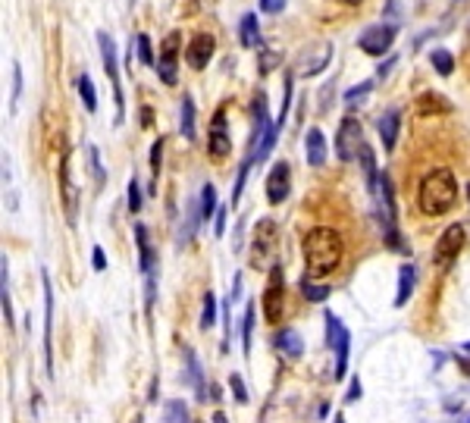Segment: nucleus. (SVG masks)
<instances>
[{
  "mask_svg": "<svg viewBox=\"0 0 470 423\" xmlns=\"http://www.w3.org/2000/svg\"><path fill=\"white\" fill-rule=\"evenodd\" d=\"M166 420H170V423H182V420H188V411H185L182 401H170V408H166Z\"/></svg>",
  "mask_w": 470,
  "mask_h": 423,
  "instance_id": "e433bc0d",
  "label": "nucleus"
},
{
  "mask_svg": "<svg viewBox=\"0 0 470 423\" xmlns=\"http://www.w3.org/2000/svg\"><path fill=\"white\" fill-rule=\"evenodd\" d=\"M239 38L245 47H260V22L254 13H245L239 22Z\"/></svg>",
  "mask_w": 470,
  "mask_h": 423,
  "instance_id": "4be33fe9",
  "label": "nucleus"
},
{
  "mask_svg": "<svg viewBox=\"0 0 470 423\" xmlns=\"http://www.w3.org/2000/svg\"><path fill=\"white\" fill-rule=\"evenodd\" d=\"M464 239H467L464 226H461V223H452L445 232L439 235V241H436V248H433V264L439 267V270H448V267L458 260L461 248H464Z\"/></svg>",
  "mask_w": 470,
  "mask_h": 423,
  "instance_id": "20e7f679",
  "label": "nucleus"
},
{
  "mask_svg": "<svg viewBox=\"0 0 470 423\" xmlns=\"http://www.w3.org/2000/svg\"><path fill=\"white\" fill-rule=\"evenodd\" d=\"M276 53H273V51H264V63H260V72H270L273 69V66H276Z\"/></svg>",
  "mask_w": 470,
  "mask_h": 423,
  "instance_id": "37998d69",
  "label": "nucleus"
},
{
  "mask_svg": "<svg viewBox=\"0 0 470 423\" xmlns=\"http://www.w3.org/2000/svg\"><path fill=\"white\" fill-rule=\"evenodd\" d=\"M88 166H91L94 179H98V182H104V179H107V173H104V166H100V157H98V147H88Z\"/></svg>",
  "mask_w": 470,
  "mask_h": 423,
  "instance_id": "ea45409f",
  "label": "nucleus"
},
{
  "mask_svg": "<svg viewBox=\"0 0 470 423\" xmlns=\"http://www.w3.org/2000/svg\"><path fill=\"white\" fill-rule=\"evenodd\" d=\"M345 4L348 6H358V4H364V0H345Z\"/></svg>",
  "mask_w": 470,
  "mask_h": 423,
  "instance_id": "8fccbe9b",
  "label": "nucleus"
},
{
  "mask_svg": "<svg viewBox=\"0 0 470 423\" xmlns=\"http://www.w3.org/2000/svg\"><path fill=\"white\" fill-rule=\"evenodd\" d=\"M207 147H210V154H213L217 160L229 157V151H232V138H229V129H226V113H223V110L213 113L210 135H207Z\"/></svg>",
  "mask_w": 470,
  "mask_h": 423,
  "instance_id": "2eb2a0df",
  "label": "nucleus"
},
{
  "mask_svg": "<svg viewBox=\"0 0 470 423\" xmlns=\"http://www.w3.org/2000/svg\"><path fill=\"white\" fill-rule=\"evenodd\" d=\"M273 345H276L286 358H301V351H304V342H301V335L295 333V329H282V333H276L273 335Z\"/></svg>",
  "mask_w": 470,
  "mask_h": 423,
  "instance_id": "aec40b11",
  "label": "nucleus"
},
{
  "mask_svg": "<svg viewBox=\"0 0 470 423\" xmlns=\"http://www.w3.org/2000/svg\"><path fill=\"white\" fill-rule=\"evenodd\" d=\"M361 398V380L354 376L351 380V389H348V395H345V401H358Z\"/></svg>",
  "mask_w": 470,
  "mask_h": 423,
  "instance_id": "c03bdc74",
  "label": "nucleus"
},
{
  "mask_svg": "<svg viewBox=\"0 0 470 423\" xmlns=\"http://www.w3.org/2000/svg\"><path fill=\"white\" fill-rule=\"evenodd\" d=\"M417 204L427 217H445L458 204V179H455V173L445 170V166L427 173L417 188Z\"/></svg>",
  "mask_w": 470,
  "mask_h": 423,
  "instance_id": "f03ea898",
  "label": "nucleus"
},
{
  "mask_svg": "<svg viewBox=\"0 0 470 423\" xmlns=\"http://www.w3.org/2000/svg\"><path fill=\"white\" fill-rule=\"evenodd\" d=\"M395 44V25H370L367 32H361L358 47L370 57H382L389 53V47Z\"/></svg>",
  "mask_w": 470,
  "mask_h": 423,
  "instance_id": "9d476101",
  "label": "nucleus"
},
{
  "mask_svg": "<svg viewBox=\"0 0 470 423\" xmlns=\"http://www.w3.org/2000/svg\"><path fill=\"white\" fill-rule=\"evenodd\" d=\"M213 51H217V41H213V35H207V32H198V35L188 41L185 47V63L192 66V69H207V63H210Z\"/></svg>",
  "mask_w": 470,
  "mask_h": 423,
  "instance_id": "ddd939ff",
  "label": "nucleus"
},
{
  "mask_svg": "<svg viewBox=\"0 0 470 423\" xmlns=\"http://www.w3.org/2000/svg\"><path fill=\"white\" fill-rule=\"evenodd\" d=\"M135 241H138V254H141V270H145V276H151L154 273V248L151 241H147V229L145 226H135Z\"/></svg>",
  "mask_w": 470,
  "mask_h": 423,
  "instance_id": "5701e85b",
  "label": "nucleus"
},
{
  "mask_svg": "<svg viewBox=\"0 0 470 423\" xmlns=\"http://www.w3.org/2000/svg\"><path fill=\"white\" fill-rule=\"evenodd\" d=\"M19 94H22V66L19 63H13V110H16V104H19Z\"/></svg>",
  "mask_w": 470,
  "mask_h": 423,
  "instance_id": "4c0bfd02",
  "label": "nucleus"
},
{
  "mask_svg": "<svg viewBox=\"0 0 470 423\" xmlns=\"http://www.w3.org/2000/svg\"><path fill=\"white\" fill-rule=\"evenodd\" d=\"M326 342L335 351V376L333 380H342V373H345V367H348V345H351V335H348L345 323H342L333 311H326Z\"/></svg>",
  "mask_w": 470,
  "mask_h": 423,
  "instance_id": "0eeeda50",
  "label": "nucleus"
},
{
  "mask_svg": "<svg viewBox=\"0 0 470 423\" xmlns=\"http://www.w3.org/2000/svg\"><path fill=\"white\" fill-rule=\"evenodd\" d=\"M198 223H204V220H201V204H192V207H188L182 232H179V245H188V241H192V235L198 232Z\"/></svg>",
  "mask_w": 470,
  "mask_h": 423,
  "instance_id": "cd10ccee",
  "label": "nucleus"
},
{
  "mask_svg": "<svg viewBox=\"0 0 470 423\" xmlns=\"http://www.w3.org/2000/svg\"><path fill=\"white\" fill-rule=\"evenodd\" d=\"M329 60H333V44L329 41H320L317 47H311V51H304L298 60H295V72L298 76H317V72H323L329 66Z\"/></svg>",
  "mask_w": 470,
  "mask_h": 423,
  "instance_id": "9b49d317",
  "label": "nucleus"
},
{
  "mask_svg": "<svg viewBox=\"0 0 470 423\" xmlns=\"http://www.w3.org/2000/svg\"><path fill=\"white\" fill-rule=\"evenodd\" d=\"M229 389H232V395H235V401H239V405H248V389H245V380H241L239 373L229 376Z\"/></svg>",
  "mask_w": 470,
  "mask_h": 423,
  "instance_id": "c9c22d12",
  "label": "nucleus"
},
{
  "mask_svg": "<svg viewBox=\"0 0 470 423\" xmlns=\"http://www.w3.org/2000/svg\"><path fill=\"white\" fill-rule=\"evenodd\" d=\"M135 44H138V60L145 66H157V60H154V51H151V38L147 35H135Z\"/></svg>",
  "mask_w": 470,
  "mask_h": 423,
  "instance_id": "72a5a7b5",
  "label": "nucleus"
},
{
  "mask_svg": "<svg viewBox=\"0 0 470 423\" xmlns=\"http://www.w3.org/2000/svg\"><path fill=\"white\" fill-rule=\"evenodd\" d=\"M301 251H304L307 276L323 279L342 264V257H345V241H342V235L335 229H329V226H317V229H311L304 235Z\"/></svg>",
  "mask_w": 470,
  "mask_h": 423,
  "instance_id": "f257e3e1",
  "label": "nucleus"
},
{
  "mask_svg": "<svg viewBox=\"0 0 470 423\" xmlns=\"http://www.w3.org/2000/svg\"><path fill=\"white\" fill-rule=\"evenodd\" d=\"M53 288H51V276L44 273V364H47V376L53 380Z\"/></svg>",
  "mask_w": 470,
  "mask_h": 423,
  "instance_id": "dca6fc26",
  "label": "nucleus"
},
{
  "mask_svg": "<svg viewBox=\"0 0 470 423\" xmlns=\"http://www.w3.org/2000/svg\"><path fill=\"white\" fill-rule=\"evenodd\" d=\"M464 351H467V354H470V342H464Z\"/></svg>",
  "mask_w": 470,
  "mask_h": 423,
  "instance_id": "603ef678",
  "label": "nucleus"
},
{
  "mask_svg": "<svg viewBox=\"0 0 470 423\" xmlns=\"http://www.w3.org/2000/svg\"><path fill=\"white\" fill-rule=\"evenodd\" d=\"M301 295H304L307 301H326L329 286H317V282H311V276H304L301 279Z\"/></svg>",
  "mask_w": 470,
  "mask_h": 423,
  "instance_id": "c756f323",
  "label": "nucleus"
},
{
  "mask_svg": "<svg viewBox=\"0 0 470 423\" xmlns=\"http://www.w3.org/2000/svg\"><path fill=\"white\" fill-rule=\"evenodd\" d=\"M129 210H132V213L141 210V185H138L135 176L129 179Z\"/></svg>",
  "mask_w": 470,
  "mask_h": 423,
  "instance_id": "58836bf2",
  "label": "nucleus"
},
{
  "mask_svg": "<svg viewBox=\"0 0 470 423\" xmlns=\"http://www.w3.org/2000/svg\"><path fill=\"white\" fill-rule=\"evenodd\" d=\"M467 194H470V185H467Z\"/></svg>",
  "mask_w": 470,
  "mask_h": 423,
  "instance_id": "864d4df0",
  "label": "nucleus"
},
{
  "mask_svg": "<svg viewBox=\"0 0 470 423\" xmlns=\"http://www.w3.org/2000/svg\"><path fill=\"white\" fill-rule=\"evenodd\" d=\"M260 304H264L267 323H279L282 314H286V282H282V267L279 264L270 270V282H267L264 295H260Z\"/></svg>",
  "mask_w": 470,
  "mask_h": 423,
  "instance_id": "423d86ee",
  "label": "nucleus"
},
{
  "mask_svg": "<svg viewBox=\"0 0 470 423\" xmlns=\"http://www.w3.org/2000/svg\"><path fill=\"white\" fill-rule=\"evenodd\" d=\"M429 63H433V69L439 72V76H452L455 72V57L448 51H442V47L429 53Z\"/></svg>",
  "mask_w": 470,
  "mask_h": 423,
  "instance_id": "c85d7f7f",
  "label": "nucleus"
},
{
  "mask_svg": "<svg viewBox=\"0 0 470 423\" xmlns=\"http://www.w3.org/2000/svg\"><path fill=\"white\" fill-rule=\"evenodd\" d=\"M361 147H364V129L354 116H345L339 123V132H335V154L348 163V160L361 157Z\"/></svg>",
  "mask_w": 470,
  "mask_h": 423,
  "instance_id": "6e6552de",
  "label": "nucleus"
},
{
  "mask_svg": "<svg viewBox=\"0 0 470 423\" xmlns=\"http://www.w3.org/2000/svg\"><path fill=\"white\" fill-rule=\"evenodd\" d=\"M335 423H345V417H342V414H339V417H335Z\"/></svg>",
  "mask_w": 470,
  "mask_h": 423,
  "instance_id": "3c124183",
  "label": "nucleus"
},
{
  "mask_svg": "<svg viewBox=\"0 0 470 423\" xmlns=\"http://www.w3.org/2000/svg\"><path fill=\"white\" fill-rule=\"evenodd\" d=\"M185 367H188V382L194 386V395L201 401H207V386H204V370H201V361L192 348H185Z\"/></svg>",
  "mask_w": 470,
  "mask_h": 423,
  "instance_id": "6ab92c4d",
  "label": "nucleus"
},
{
  "mask_svg": "<svg viewBox=\"0 0 470 423\" xmlns=\"http://www.w3.org/2000/svg\"><path fill=\"white\" fill-rule=\"evenodd\" d=\"M213 232H217V235L226 232V207H220V210H217V226H213Z\"/></svg>",
  "mask_w": 470,
  "mask_h": 423,
  "instance_id": "a18cd8bd",
  "label": "nucleus"
},
{
  "mask_svg": "<svg viewBox=\"0 0 470 423\" xmlns=\"http://www.w3.org/2000/svg\"><path fill=\"white\" fill-rule=\"evenodd\" d=\"M179 132L185 141H194V100L192 94L182 98V113H179Z\"/></svg>",
  "mask_w": 470,
  "mask_h": 423,
  "instance_id": "393cba45",
  "label": "nucleus"
},
{
  "mask_svg": "<svg viewBox=\"0 0 470 423\" xmlns=\"http://www.w3.org/2000/svg\"><path fill=\"white\" fill-rule=\"evenodd\" d=\"M398 126H401V110H398V107H389V110L380 116V123H376V129H380V138H382V147H386V151H392V147H395V138H398Z\"/></svg>",
  "mask_w": 470,
  "mask_h": 423,
  "instance_id": "f3484780",
  "label": "nucleus"
},
{
  "mask_svg": "<svg viewBox=\"0 0 470 423\" xmlns=\"http://www.w3.org/2000/svg\"><path fill=\"white\" fill-rule=\"evenodd\" d=\"M370 91H373V82H361L358 88H351V91L345 94V107H348V110H354V107H358Z\"/></svg>",
  "mask_w": 470,
  "mask_h": 423,
  "instance_id": "473e14b6",
  "label": "nucleus"
},
{
  "mask_svg": "<svg viewBox=\"0 0 470 423\" xmlns=\"http://www.w3.org/2000/svg\"><path fill=\"white\" fill-rule=\"evenodd\" d=\"M414 282H417V270L411 264H401L398 270V292H395V307H405L408 298L414 295Z\"/></svg>",
  "mask_w": 470,
  "mask_h": 423,
  "instance_id": "412c9836",
  "label": "nucleus"
},
{
  "mask_svg": "<svg viewBox=\"0 0 470 423\" xmlns=\"http://www.w3.org/2000/svg\"><path fill=\"white\" fill-rule=\"evenodd\" d=\"M157 392H160V382H157V380H154V382H151V401H154V398H157Z\"/></svg>",
  "mask_w": 470,
  "mask_h": 423,
  "instance_id": "de8ad7c7",
  "label": "nucleus"
},
{
  "mask_svg": "<svg viewBox=\"0 0 470 423\" xmlns=\"http://www.w3.org/2000/svg\"><path fill=\"white\" fill-rule=\"evenodd\" d=\"M213 423H229V420H226L223 411H217V414H213Z\"/></svg>",
  "mask_w": 470,
  "mask_h": 423,
  "instance_id": "09e8293b",
  "label": "nucleus"
},
{
  "mask_svg": "<svg viewBox=\"0 0 470 423\" xmlns=\"http://www.w3.org/2000/svg\"><path fill=\"white\" fill-rule=\"evenodd\" d=\"M91 264H94V270H107V257H104V248H94L91 251Z\"/></svg>",
  "mask_w": 470,
  "mask_h": 423,
  "instance_id": "a19ab883",
  "label": "nucleus"
},
{
  "mask_svg": "<svg viewBox=\"0 0 470 423\" xmlns=\"http://www.w3.org/2000/svg\"><path fill=\"white\" fill-rule=\"evenodd\" d=\"M288 188H292V170H288L286 160H279V163H273L270 176H267V201L282 204L288 198Z\"/></svg>",
  "mask_w": 470,
  "mask_h": 423,
  "instance_id": "4468645a",
  "label": "nucleus"
},
{
  "mask_svg": "<svg viewBox=\"0 0 470 423\" xmlns=\"http://www.w3.org/2000/svg\"><path fill=\"white\" fill-rule=\"evenodd\" d=\"M251 333H254V301H248L245 323H241V348H245V354H251Z\"/></svg>",
  "mask_w": 470,
  "mask_h": 423,
  "instance_id": "7c9ffc66",
  "label": "nucleus"
},
{
  "mask_svg": "<svg viewBox=\"0 0 470 423\" xmlns=\"http://www.w3.org/2000/svg\"><path fill=\"white\" fill-rule=\"evenodd\" d=\"M217 323V298L210 292L204 295V307H201V329H210Z\"/></svg>",
  "mask_w": 470,
  "mask_h": 423,
  "instance_id": "2f4dec72",
  "label": "nucleus"
},
{
  "mask_svg": "<svg viewBox=\"0 0 470 423\" xmlns=\"http://www.w3.org/2000/svg\"><path fill=\"white\" fill-rule=\"evenodd\" d=\"M160 166H163V138H157L151 145V176H154V182H157V176H160Z\"/></svg>",
  "mask_w": 470,
  "mask_h": 423,
  "instance_id": "f704fd0d",
  "label": "nucleus"
},
{
  "mask_svg": "<svg viewBox=\"0 0 470 423\" xmlns=\"http://www.w3.org/2000/svg\"><path fill=\"white\" fill-rule=\"evenodd\" d=\"M151 107H141V126H151Z\"/></svg>",
  "mask_w": 470,
  "mask_h": 423,
  "instance_id": "49530a36",
  "label": "nucleus"
},
{
  "mask_svg": "<svg viewBox=\"0 0 470 423\" xmlns=\"http://www.w3.org/2000/svg\"><path fill=\"white\" fill-rule=\"evenodd\" d=\"M179 53H182V35L170 32L160 44V57H157V76L163 79V85H176L179 82Z\"/></svg>",
  "mask_w": 470,
  "mask_h": 423,
  "instance_id": "1a4fd4ad",
  "label": "nucleus"
},
{
  "mask_svg": "<svg viewBox=\"0 0 470 423\" xmlns=\"http://www.w3.org/2000/svg\"><path fill=\"white\" fill-rule=\"evenodd\" d=\"M276 251H279V226L276 220H260L251 239V267L267 270L276 267Z\"/></svg>",
  "mask_w": 470,
  "mask_h": 423,
  "instance_id": "7ed1b4c3",
  "label": "nucleus"
},
{
  "mask_svg": "<svg viewBox=\"0 0 470 423\" xmlns=\"http://www.w3.org/2000/svg\"><path fill=\"white\" fill-rule=\"evenodd\" d=\"M326 138H323V132L320 129H307V135H304V154H307V163L311 166H323L326 163Z\"/></svg>",
  "mask_w": 470,
  "mask_h": 423,
  "instance_id": "a211bd4d",
  "label": "nucleus"
},
{
  "mask_svg": "<svg viewBox=\"0 0 470 423\" xmlns=\"http://www.w3.org/2000/svg\"><path fill=\"white\" fill-rule=\"evenodd\" d=\"M76 88H79V94H82V104H85V110L88 113H94L98 110V91H94V82H91V76H79L76 79Z\"/></svg>",
  "mask_w": 470,
  "mask_h": 423,
  "instance_id": "bb28decb",
  "label": "nucleus"
},
{
  "mask_svg": "<svg viewBox=\"0 0 470 423\" xmlns=\"http://www.w3.org/2000/svg\"><path fill=\"white\" fill-rule=\"evenodd\" d=\"M198 204H201V220H210V217H217V188H213L210 182H207L204 188H201V198H198Z\"/></svg>",
  "mask_w": 470,
  "mask_h": 423,
  "instance_id": "a878e982",
  "label": "nucleus"
},
{
  "mask_svg": "<svg viewBox=\"0 0 470 423\" xmlns=\"http://www.w3.org/2000/svg\"><path fill=\"white\" fill-rule=\"evenodd\" d=\"M60 192H63V210H66V220L76 223V210H79V188L72 182V157L63 154L60 160Z\"/></svg>",
  "mask_w": 470,
  "mask_h": 423,
  "instance_id": "f8f14e48",
  "label": "nucleus"
},
{
  "mask_svg": "<svg viewBox=\"0 0 470 423\" xmlns=\"http://www.w3.org/2000/svg\"><path fill=\"white\" fill-rule=\"evenodd\" d=\"M135 423H141V417H138V420H135Z\"/></svg>",
  "mask_w": 470,
  "mask_h": 423,
  "instance_id": "5fc2aeb1",
  "label": "nucleus"
},
{
  "mask_svg": "<svg viewBox=\"0 0 470 423\" xmlns=\"http://www.w3.org/2000/svg\"><path fill=\"white\" fill-rule=\"evenodd\" d=\"M260 10L264 13H282L286 10V0H260Z\"/></svg>",
  "mask_w": 470,
  "mask_h": 423,
  "instance_id": "79ce46f5",
  "label": "nucleus"
},
{
  "mask_svg": "<svg viewBox=\"0 0 470 423\" xmlns=\"http://www.w3.org/2000/svg\"><path fill=\"white\" fill-rule=\"evenodd\" d=\"M467 423H470V417H467Z\"/></svg>",
  "mask_w": 470,
  "mask_h": 423,
  "instance_id": "6e6d98bb",
  "label": "nucleus"
},
{
  "mask_svg": "<svg viewBox=\"0 0 470 423\" xmlns=\"http://www.w3.org/2000/svg\"><path fill=\"white\" fill-rule=\"evenodd\" d=\"M98 47H100V60H104V69L113 82V100H116V123H123L126 116V100H123V88H119V63H116V44L107 32H98Z\"/></svg>",
  "mask_w": 470,
  "mask_h": 423,
  "instance_id": "39448f33",
  "label": "nucleus"
},
{
  "mask_svg": "<svg viewBox=\"0 0 470 423\" xmlns=\"http://www.w3.org/2000/svg\"><path fill=\"white\" fill-rule=\"evenodd\" d=\"M417 110L429 116V113H448V110H452V104H448L442 94L427 91V94H420V98H417Z\"/></svg>",
  "mask_w": 470,
  "mask_h": 423,
  "instance_id": "b1692460",
  "label": "nucleus"
}]
</instances>
